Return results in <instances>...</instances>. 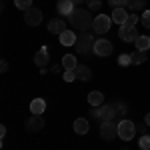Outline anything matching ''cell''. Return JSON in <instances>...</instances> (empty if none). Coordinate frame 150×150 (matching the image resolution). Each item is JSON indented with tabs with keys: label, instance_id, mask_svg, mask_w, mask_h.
<instances>
[{
	"label": "cell",
	"instance_id": "6da1fadb",
	"mask_svg": "<svg viewBox=\"0 0 150 150\" xmlns=\"http://www.w3.org/2000/svg\"><path fill=\"white\" fill-rule=\"evenodd\" d=\"M68 22L76 28V30H80V32H88L90 28H92L94 24V18L92 14L88 10H82V8H74V12L68 16Z\"/></svg>",
	"mask_w": 150,
	"mask_h": 150
},
{
	"label": "cell",
	"instance_id": "7a4b0ae2",
	"mask_svg": "<svg viewBox=\"0 0 150 150\" xmlns=\"http://www.w3.org/2000/svg\"><path fill=\"white\" fill-rule=\"evenodd\" d=\"M92 118L100 120V122H108V120H114V116L118 114V108H114L112 104H106V106H92Z\"/></svg>",
	"mask_w": 150,
	"mask_h": 150
},
{
	"label": "cell",
	"instance_id": "3957f363",
	"mask_svg": "<svg viewBox=\"0 0 150 150\" xmlns=\"http://www.w3.org/2000/svg\"><path fill=\"white\" fill-rule=\"evenodd\" d=\"M94 44H96V40H94L92 36L88 34V32H82V34H78V38H76V52H80V54H86V52H90V50H94Z\"/></svg>",
	"mask_w": 150,
	"mask_h": 150
},
{
	"label": "cell",
	"instance_id": "277c9868",
	"mask_svg": "<svg viewBox=\"0 0 150 150\" xmlns=\"http://www.w3.org/2000/svg\"><path fill=\"white\" fill-rule=\"evenodd\" d=\"M134 134H136V124L134 122H130V120H120L118 122V138L128 142V140L134 138Z\"/></svg>",
	"mask_w": 150,
	"mask_h": 150
},
{
	"label": "cell",
	"instance_id": "5b68a950",
	"mask_svg": "<svg viewBox=\"0 0 150 150\" xmlns=\"http://www.w3.org/2000/svg\"><path fill=\"white\" fill-rule=\"evenodd\" d=\"M118 136V122L114 120H108V122H102L100 124V138L102 140H114Z\"/></svg>",
	"mask_w": 150,
	"mask_h": 150
},
{
	"label": "cell",
	"instance_id": "8992f818",
	"mask_svg": "<svg viewBox=\"0 0 150 150\" xmlns=\"http://www.w3.org/2000/svg\"><path fill=\"white\" fill-rule=\"evenodd\" d=\"M118 36H120V40H124V42H136V38H138V28L126 22V24L120 26Z\"/></svg>",
	"mask_w": 150,
	"mask_h": 150
},
{
	"label": "cell",
	"instance_id": "52a82bcc",
	"mask_svg": "<svg viewBox=\"0 0 150 150\" xmlns=\"http://www.w3.org/2000/svg\"><path fill=\"white\" fill-rule=\"evenodd\" d=\"M110 24H112V18H108L106 14H98L94 18V24H92V30L96 34H106L110 30Z\"/></svg>",
	"mask_w": 150,
	"mask_h": 150
},
{
	"label": "cell",
	"instance_id": "ba28073f",
	"mask_svg": "<svg viewBox=\"0 0 150 150\" xmlns=\"http://www.w3.org/2000/svg\"><path fill=\"white\" fill-rule=\"evenodd\" d=\"M44 118L40 114H32L28 120H26V130L28 132H40V130H44Z\"/></svg>",
	"mask_w": 150,
	"mask_h": 150
},
{
	"label": "cell",
	"instance_id": "9c48e42d",
	"mask_svg": "<svg viewBox=\"0 0 150 150\" xmlns=\"http://www.w3.org/2000/svg\"><path fill=\"white\" fill-rule=\"evenodd\" d=\"M24 22L28 24V26H38V24L42 22V10H38V8H30V10L24 12Z\"/></svg>",
	"mask_w": 150,
	"mask_h": 150
},
{
	"label": "cell",
	"instance_id": "30bf717a",
	"mask_svg": "<svg viewBox=\"0 0 150 150\" xmlns=\"http://www.w3.org/2000/svg\"><path fill=\"white\" fill-rule=\"evenodd\" d=\"M94 54L96 56H110L112 54V42L110 40H96V44H94Z\"/></svg>",
	"mask_w": 150,
	"mask_h": 150
},
{
	"label": "cell",
	"instance_id": "8fae6325",
	"mask_svg": "<svg viewBox=\"0 0 150 150\" xmlns=\"http://www.w3.org/2000/svg\"><path fill=\"white\" fill-rule=\"evenodd\" d=\"M34 62L38 68H46L48 62H50V52H48V48H40L38 52L34 54Z\"/></svg>",
	"mask_w": 150,
	"mask_h": 150
},
{
	"label": "cell",
	"instance_id": "7c38bea8",
	"mask_svg": "<svg viewBox=\"0 0 150 150\" xmlns=\"http://www.w3.org/2000/svg\"><path fill=\"white\" fill-rule=\"evenodd\" d=\"M66 30V22L62 20V18H52L50 22H48V32H52V34H62Z\"/></svg>",
	"mask_w": 150,
	"mask_h": 150
},
{
	"label": "cell",
	"instance_id": "4fadbf2b",
	"mask_svg": "<svg viewBox=\"0 0 150 150\" xmlns=\"http://www.w3.org/2000/svg\"><path fill=\"white\" fill-rule=\"evenodd\" d=\"M58 38H60V44H62V46H74V44H76V38H78V36L74 34L72 30H68V28H66V30H64L62 34L58 36Z\"/></svg>",
	"mask_w": 150,
	"mask_h": 150
},
{
	"label": "cell",
	"instance_id": "5bb4252c",
	"mask_svg": "<svg viewBox=\"0 0 150 150\" xmlns=\"http://www.w3.org/2000/svg\"><path fill=\"white\" fill-rule=\"evenodd\" d=\"M56 10L60 12L62 16H70V14L74 12V4H72V0H58Z\"/></svg>",
	"mask_w": 150,
	"mask_h": 150
},
{
	"label": "cell",
	"instance_id": "9a60e30c",
	"mask_svg": "<svg viewBox=\"0 0 150 150\" xmlns=\"http://www.w3.org/2000/svg\"><path fill=\"white\" fill-rule=\"evenodd\" d=\"M112 22H116V24H126L128 22V12H126V8H114L112 10Z\"/></svg>",
	"mask_w": 150,
	"mask_h": 150
},
{
	"label": "cell",
	"instance_id": "2e32d148",
	"mask_svg": "<svg viewBox=\"0 0 150 150\" xmlns=\"http://www.w3.org/2000/svg\"><path fill=\"white\" fill-rule=\"evenodd\" d=\"M74 72H76V78L82 80V82H86V80H90V78H92V70L88 68V66H84V64H78Z\"/></svg>",
	"mask_w": 150,
	"mask_h": 150
},
{
	"label": "cell",
	"instance_id": "e0dca14e",
	"mask_svg": "<svg viewBox=\"0 0 150 150\" xmlns=\"http://www.w3.org/2000/svg\"><path fill=\"white\" fill-rule=\"evenodd\" d=\"M44 110H46V102H44V98H34L32 102H30V112L32 114H44Z\"/></svg>",
	"mask_w": 150,
	"mask_h": 150
},
{
	"label": "cell",
	"instance_id": "ac0fdd59",
	"mask_svg": "<svg viewBox=\"0 0 150 150\" xmlns=\"http://www.w3.org/2000/svg\"><path fill=\"white\" fill-rule=\"evenodd\" d=\"M88 130H90V124H88L86 118H76L74 120V132L76 134H88Z\"/></svg>",
	"mask_w": 150,
	"mask_h": 150
},
{
	"label": "cell",
	"instance_id": "d6986e66",
	"mask_svg": "<svg viewBox=\"0 0 150 150\" xmlns=\"http://www.w3.org/2000/svg\"><path fill=\"white\" fill-rule=\"evenodd\" d=\"M88 104H90V106H102L104 104V94L98 92V90H92V92L88 94Z\"/></svg>",
	"mask_w": 150,
	"mask_h": 150
},
{
	"label": "cell",
	"instance_id": "ffe728a7",
	"mask_svg": "<svg viewBox=\"0 0 150 150\" xmlns=\"http://www.w3.org/2000/svg\"><path fill=\"white\" fill-rule=\"evenodd\" d=\"M60 62H62L64 70H76V66H78V64H76V56H74V54H64Z\"/></svg>",
	"mask_w": 150,
	"mask_h": 150
},
{
	"label": "cell",
	"instance_id": "44dd1931",
	"mask_svg": "<svg viewBox=\"0 0 150 150\" xmlns=\"http://www.w3.org/2000/svg\"><path fill=\"white\" fill-rule=\"evenodd\" d=\"M134 44H136V50H144L146 52L150 48V36H138Z\"/></svg>",
	"mask_w": 150,
	"mask_h": 150
},
{
	"label": "cell",
	"instance_id": "7402d4cb",
	"mask_svg": "<svg viewBox=\"0 0 150 150\" xmlns=\"http://www.w3.org/2000/svg\"><path fill=\"white\" fill-rule=\"evenodd\" d=\"M146 6V0H126V10H140Z\"/></svg>",
	"mask_w": 150,
	"mask_h": 150
},
{
	"label": "cell",
	"instance_id": "603a6c76",
	"mask_svg": "<svg viewBox=\"0 0 150 150\" xmlns=\"http://www.w3.org/2000/svg\"><path fill=\"white\" fill-rule=\"evenodd\" d=\"M130 56H132V64H142L144 60H148V56H146L144 50H136V52H132Z\"/></svg>",
	"mask_w": 150,
	"mask_h": 150
},
{
	"label": "cell",
	"instance_id": "cb8c5ba5",
	"mask_svg": "<svg viewBox=\"0 0 150 150\" xmlns=\"http://www.w3.org/2000/svg\"><path fill=\"white\" fill-rule=\"evenodd\" d=\"M14 6L18 8V10H30L32 8V0H14Z\"/></svg>",
	"mask_w": 150,
	"mask_h": 150
},
{
	"label": "cell",
	"instance_id": "d4e9b609",
	"mask_svg": "<svg viewBox=\"0 0 150 150\" xmlns=\"http://www.w3.org/2000/svg\"><path fill=\"white\" fill-rule=\"evenodd\" d=\"M138 146H140V150H150V136L148 134H142V136H140Z\"/></svg>",
	"mask_w": 150,
	"mask_h": 150
},
{
	"label": "cell",
	"instance_id": "484cf974",
	"mask_svg": "<svg viewBox=\"0 0 150 150\" xmlns=\"http://www.w3.org/2000/svg\"><path fill=\"white\" fill-rule=\"evenodd\" d=\"M118 64H120V66L132 64V56H130V54H120V56H118Z\"/></svg>",
	"mask_w": 150,
	"mask_h": 150
},
{
	"label": "cell",
	"instance_id": "4316f807",
	"mask_svg": "<svg viewBox=\"0 0 150 150\" xmlns=\"http://www.w3.org/2000/svg\"><path fill=\"white\" fill-rule=\"evenodd\" d=\"M140 22H142V26H144V28H150V10H144V12H142Z\"/></svg>",
	"mask_w": 150,
	"mask_h": 150
},
{
	"label": "cell",
	"instance_id": "83f0119b",
	"mask_svg": "<svg viewBox=\"0 0 150 150\" xmlns=\"http://www.w3.org/2000/svg\"><path fill=\"white\" fill-rule=\"evenodd\" d=\"M88 8H90V12L100 10V8H102V2H100V0H88Z\"/></svg>",
	"mask_w": 150,
	"mask_h": 150
},
{
	"label": "cell",
	"instance_id": "f1b7e54d",
	"mask_svg": "<svg viewBox=\"0 0 150 150\" xmlns=\"http://www.w3.org/2000/svg\"><path fill=\"white\" fill-rule=\"evenodd\" d=\"M62 78L66 82H72V80H76V72L74 70H64V74H62Z\"/></svg>",
	"mask_w": 150,
	"mask_h": 150
},
{
	"label": "cell",
	"instance_id": "f546056e",
	"mask_svg": "<svg viewBox=\"0 0 150 150\" xmlns=\"http://www.w3.org/2000/svg\"><path fill=\"white\" fill-rule=\"evenodd\" d=\"M112 8H126V0H108Z\"/></svg>",
	"mask_w": 150,
	"mask_h": 150
},
{
	"label": "cell",
	"instance_id": "4dcf8cb0",
	"mask_svg": "<svg viewBox=\"0 0 150 150\" xmlns=\"http://www.w3.org/2000/svg\"><path fill=\"white\" fill-rule=\"evenodd\" d=\"M128 24L136 26V24H138V14H128Z\"/></svg>",
	"mask_w": 150,
	"mask_h": 150
},
{
	"label": "cell",
	"instance_id": "1f68e13d",
	"mask_svg": "<svg viewBox=\"0 0 150 150\" xmlns=\"http://www.w3.org/2000/svg\"><path fill=\"white\" fill-rule=\"evenodd\" d=\"M0 70H2V72H6V70H8V62H6V60H2V64H0Z\"/></svg>",
	"mask_w": 150,
	"mask_h": 150
},
{
	"label": "cell",
	"instance_id": "d6a6232c",
	"mask_svg": "<svg viewBox=\"0 0 150 150\" xmlns=\"http://www.w3.org/2000/svg\"><path fill=\"white\" fill-rule=\"evenodd\" d=\"M0 136H2V138H4V136H6V126H4V124H2V126H0Z\"/></svg>",
	"mask_w": 150,
	"mask_h": 150
},
{
	"label": "cell",
	"instance_id": "836d02e7",
	"mask_svg": "<svg viewBox=\"0 0 150 150\" xmlns=\"http://www.w3.org/2000/svg\"><path fill=\"white\" fill-rule=\"evenodd\" d=\"M144 122H146V124H148V126H150V112H148V114H146V116H144Z\"/></svg>",
	"mask_w": 150,
	"mask_h": 150
},
{
	"label": "cell",
	"instance_id": "e575fe53",
	"mask_svg": "<svg viewBox=\"0 0 150 150\" xmlns=\"http://www.w3.org/2000/svg\"><path fill=\"white\" fill-rule=\"evenodd\" d=\"M82 2H88V0H72V4H82Z\"/></svg>",
	"mask_w": 150,
	"mask_h": 150
},
{
	"label": "cell",
	"instance_id": "d590c367",
	"mask_svg": "<svg viewBox=\"0 0 150 150\" xmlns=\"http://www.w3.org/2000/svg\"><path fill=\"white\" fill-rule=\"evenodd\" d=\"M148 36H150V34H148Z\"/></svg>",
	"mask_w": 150,
	"mask_h": 150
}]
</instances>
